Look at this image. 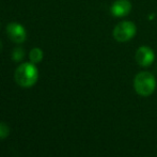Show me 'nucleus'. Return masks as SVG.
Returning a JSON list of instances; mask_svg holds the SVG:
<instances>
[{"label":"nucleus","instance_id":"1a4fd4ad","mask_svg":"<svg viewBox=\"0 0 157 157\" xmlns=\"http://www.w3.org/2000/svg\"><path fill=\"white\" fill-rule=\"evenodd\" d=\"M10 134V128L6 123H0V139L6 138Z\"/></svg>","mask_w":157,"mask_h":157},{"label":"nucleus","instance_id":"f257e3e1","mask_svg":"<svg viewBox=\"0 0 157 157\" xmlns=\"http://www.w3.org/2000/svg\"><path fill=\"white\" fill-rule=\"evenodd\" d=\"M39 78V71L32 62L21 63L15 70L14 79L18 86L23 88H31Z\"/></svg>","mask_w":157,"mask_h":157},{"label":"nucleus","instance_id":"0eeeda50","mask_svg":"<svg viewBox=\"0 0 157 157\" xmlns=\"http://www.w3.org/2000/svg\"><path fill=\"white\" fill-rule=\"evenodd\" d=\"M29 59L32 63H39L43 59V52L40 48H33L29 54Z\"/></svg>","mask_w":157,"mask_h":157},{"label":"nucleus","instance_id":"f03ea898","mask_svg":"<svg viewBox=\"0 0 157 157\" xmlns=\"http://www.w3.org/2000/svg\"><path fill=\"white\" fill-rule=\"evenodd\" d=\"M135 91L141 96H150L156 89V79L150 72H140L134 79Z\"/></svg>","mask_w":157,"mask_h":157},{"label":"nucleus","instance_id":"6e6552de","mask_svg":"<svg viewBox=\"0 0 157 157\" xmlns=\"http://www.w3.org/2000/svg\"><path fill=\"white\" fill-rule=\"evenodd\" d=\"M25 57V50L23 49L21 47H16L13 49L12 52V59L16 62L18 61H21Z\"/></svg>","mask_w":157,"mask_h":157},{"label":"nucleus","instance_id":"39448f33","mask_svg":"<svg viewBox=\"0 0 157 157\" xmlns=\"http://www.w3.org/2000/svg\"><path fill=\"white\" fill-rule=\"evenodd\" d=\"M154 59H155V54L152 50V48L147 46H141L138 48L136 52V61L140 66H143V67L150 66L154 62Z\"/></svg>","mask_w":157,"mask_h":157},{"label":"nucleus","instance_id":"423d86ee","mask_svg":"<svg viewBox=\"0 0 157 157\" xmlns=\"http://www.w3.org/2000/svg\"><path fill=\"white\" fill-rule=\"evenodd\" d=\"M111 14L116 17L127 16L132 11V3L129 0H116L111 4Z\"/></svg>","mask_w":157,"mask_h":157},{"label":"nucleus","instance_id":"9d476101","mask_svg":"<svg viewBox=\"0 0 157 157\" xmlns=\"http://www.w3.org/2000/svg\"><path fill=\"white\" fill-rule=\"evenodd\" d=\"M1 49H2V43H1V41H0V52H1Z\"/></svg>","mask_w":157,"mask_h":157},{"label":"nucleus","instance_id":"20e7f679","mask_svg":"<svg viewBox=\"0 0 157 157\" xmlns=\"http://www.w3.org/2000/svg\"><path fill=\"white\" fill-rule=\"evenodd\" d=\"M6 33L12 42L21 44L27 39V32L23 25L18 23H10L6 27Z\"/></svg>","mask_w":157,"mask_h":157},{"label":"nucleus","instance_id":"7ed1b4c3","mask_svg":"<svg viewBox=\"0 0 157 157\" xmlns=\"http://www.w3.org/2000/svg\"><path fill=\"white\" fill-rule=\"evenodd\" d=\"M137 33V27L132 21H124L119 23L118 25L114 27L112 35H113L114 40L120 43H124L132 40V37L136 35Z\"/></svg>","mask_w":157,"mask_h":157}]
</instances>
